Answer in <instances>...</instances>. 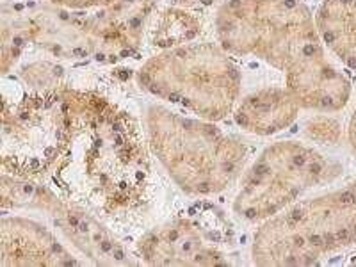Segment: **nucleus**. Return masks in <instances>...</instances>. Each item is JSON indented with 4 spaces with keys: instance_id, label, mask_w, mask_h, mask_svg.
<instances>
[{
    "instance_id": "1",
    "label": "nucleus",
    "mask_w": 356,
    "mask_h": 267,
    "mask_svg": "<svg viewBox=\"0 0 356 267\" xmlns=\"http://www.w3.org/2000/svg\"><path fill=\"white\" fill-rule=\"evenodd\" d=\"M44 184L106 222L145 216L155 175L138 118L98 91L73 88L68 129Z\"/></svg>"
},
{
    "instance_id": "2",
    "label": "nucleus",
    "mask_w": 356,
    "mask_h": 267,
    "mask_svg": "<svg viewBox=\"0 0 356 267\" xmlns=\"http://www.w3.org/2000/svg\"><path fill=\"white\" fill-rule=\"evenodd\" d=\"M214 27L230 56L278 70L301 109L328 114L348 104L349 81L326 56L316 18L301 0H227Z\"/></svg>"
},
{
    "instance_id": "3",
    "label": "nucleus",
    "mask_w": 356,
    "mask_h": 267,
    "mask_svg": "<svg viewBox=\"0 0 356 267\" xmlns=\"http://www.w3.org/2000/svg\"><path fill=\"white\" fill-rule=\"evenodd\" d=\"M251 260L257 266H356V180L296 202L262 222Z\"/></svg>"
},
{
    "instance_id": "4",
    "label": "nucleus",
    "mask_w": 356,
    "mask_h": 267,
    "mask_svg": "<svg viewBox=\"0 0 356 267\" xmlns=\"http://www.w3.org/2000/svg\"><path fill=\"white\" fill-rule=\"evenodd\" d=\"M145 134L152 155L186 195H219L243 177L250 154L246 143L214 122L155 104L146 111Z\"/></svg>"
},
{
    "instance_id": "5",
    "label": "nucleus",
    "mask_w": 356,
    "mask_h": 267,
    "mask_svg": "<svg viewBox=\"0 0 356 267\" xmlns=\"http://www.w3.org/2000/svg\"><path fill=\"white\" fill-rule=\"evenodd\" d=\"M138 84L152 97L216 123L234 113L243 79L221 44L193 41L152 56L139 68Z\"/></svg>"
},
{
    "instance_id": "6",
    "label": "nucleus",
    "mask_w": 356,
    "mask_h": 267,
    "mask_svg": "<svg viewBox=\"0 0 356 267\" xmlns=\"http://www.w3.org/2000/svg\"><path fill=\"white\" fill-rule=\"evenodd\" d=\"M337 173L339 168L316 148L296 141H276L266 146L239 178L234 212L243 221L262 225Z\"/></svg>"
},
{
    "instance_id": "7",
    "label": "nucleus",
    "mask_w": 356,
    "mask_h": 267,
    "mask_svg": "<svg viewBox=\"0 0 356 267\" xmlns=\"http://www.w3.org/2000/svg\"><path fill=\"white\" fill-rule=\"evenodd\" d=\"M0 205L2 212L43 214L54 230L95 266L136 264L122 241L109 228V222L89 211L88 207L61 196L49 184L2 173Z\"/></svg>"
},
{
    "instance_id": "8",
    "label": "nucleus",
    "mask_w": 356,
    "mask_h": 267,
    "mask_svg": "<svg viewBox=\"0 0 356 267\" xmlns=\"http://www.w3.org/2000/svg\"><path fill=\"white\" fill-rule=\"evenodd\" d=\"M228 228L219 212L207 221L178 214L143 234L136 255L148 266H228Z\"/></svg>"
},
{
    "instance_id": "9",
    "label": "nucleus",
    "mask_w": 356,
    "mask_h": 267,
    "mask_svg": "<svg viewBox=\"0 0 356 267\" xmlns=\"http://www.w3.org/2000/svg\"><path fill=\"white\" fill-rule=\"evenodd\" d=\"M157 9V0H116L91 13H75L88 57L114 65L138 52Z\"/></svg>"
},
{
    "instance_id": "10",
    "label": "nucleus",
    "mask_w": 356,
    "mask_h": 267,
    "mask_svg": "<svg viewBox=\"0 0 356 267\" xmlns=\"http://www.w3.org/2000/svg\"><path fill=\"white\" fill-rule=\"evenodd\" d=\"M81 264L52 228L36 219L4 212L0 221V266L70 267Z\"/></svg>"
},
{
    "instance_id": "11",
    "label": "nucleus",
    "mask_w": 356,
    "mask_h": 267,
    "mask_svg": "<svg viewBox=\"0 0 356 267\" xmlns=\"http://www.w3.org/2000/svg\"><path fill=\"white\" fill-rule=\"evenodd\" d=\"M301 106L287 88H262L237 102L234 122L253 136H273L289 129L300 114Z\"/></svg>"
},
{
    "instance_id": "12",
    "label": "nucleus",
    "mask_w": 356,
    "mask_h": 267,
    "mask_svg": "<svg viewBox=\"0 0 356 267\" xmlns=\"http://www.w3.org/2000/svg\"><path fill=\"white\" fill-rule=\"evenodd\" d=\"M316 22L324 44L356 72V0H324Z\"/></svg>"
},
{
    "instance_id": "13",
    "label": "nucleus",
    "mask_w": 356,
    "mask_h": 267,
    "mask_svg": "<svg viewBox=\"0 0 356 267\" xmlns=\"http://www.w3.org/2000/svg\"><path fill=\"white\" fill-rule=\"evenodd\" d=\"M202 31L203 22L196 13L184 8H164L154 13L146 34L152 44L166 50L193 43Z\"/></svg>"
},
{
    "instance_id": "14",
    "label": "nucleus",
    "mask_w": 356,
    "mask_h": 267,
    "mask_svg": "<svg viewBox=\"0 0 356 267\" xmlns=\"http://www.w3.org/2000/svg\"><path fill=\"white\" fill-rule=\"evenodd\" d=\"M20 79L29 91H47V89L63 88L66 84V70L57 61L43 59L25 65L20 70Z\"/></svg>"
},
{
    "instance_id": "15",
    "label": "nucleus",
    "mask_w": 356,
    "mask_h": 267,
    "mask_svg": "<svg viewBox=\"0 0 356 267\" xmlns=\"http://www.w3.org/2000/svg\"><path fill=\"white\" fill-rule=\"evenodd\" d=\"M305 138L316 145L335 146L342 138V127L335 118L326 116V113L310 118L303 127Z\"/></svg>"
},
{
    "instance_id": "16",
    "label": "nucleus",
    "mask_w": 356,
    "mask_h": 267,
    "mask_svg": "<svg viewBox=\"0 0 356 267\" xmlns=\"http://www.w3.org/2000/svg\"><path fill=\"white\" fill-rule=\"evenodd\" d=\"M47 2L68 11H93L114 4L116 0H47Z\"/></svg>"
},
{
    "instance_id": "17",
    "label": "nucleus",
    "mask_w": 356,
    "mask_h": 267,
    "mask_svg": "<svg viewBox=\"0 0 356 267\" xmlns=\"http://www.w3.org/2000/svg\"><path fill=\"white\" fill-rule=\"evenodd\" d=\"M348 141L349 146H351L353 154L356 155V107L353 111V116L349 120V127H348Z\"/></svg>"
}]
</instances>
